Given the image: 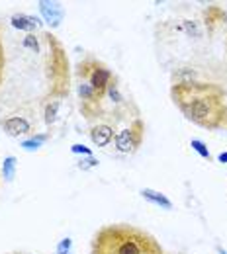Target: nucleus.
Listing matches in <instances>:
<instances>
[{"label":"nucleus","instance_id":"obj_13","mask_svg":"<svg viewBox=\"0 0 227 254\" xmlns=\"http://www.w3.org/2000/svg\"><path fill=\"white\" fill-rule=\"evenodd\" d=\"M16 166H18L16 157H6V159H4V164H2V174H4V180H6V182L14 180V176H16Z\"/></svg>","mask_w":227,"mask_h":254},{"label":"nucleus","instance_id":"obj_21","mask_svg":"<svg viewBox=\"0 0 227 254\" xmlns=\"http://www.w3.org/2000/svg\"><path fill=\"white\" fill-rule=\"evenodd\" d=\"M218 160H220V162H227V153H222V155H218Z\"/></svg>","mask_w":227,"mask_h":254},{"label":"nucleus","instance_id":"obj_2","mask_svg":"<svg viewBox=\"0 0 227 254\" xmlns=\"http://www.w3.org/2000/svg\"><path fill=\"white\" fill-rule=\"evenodd\" d=\"M90 254H164L155 237L126 223L104 225L90 243Z\"/></svg>","mask_w":227,"mask_h":254},{"label":"nucleus","instance_id":"obj_1","mask_svg":"<svg viewBox=\"0 0 227 254\" xmlns=\"http://www.w3.org/2000/svg\"><path fill=\"white\" fill-rule=\"evenodd\" d=\"M170 98L182 116L204 129H220L227 124L226 90L214 82H182L170 86Z\"/></svg>","mask_w":227,"mask_h":254},{"label":"nucleus","instance_id":"obj_14","mask_svg":"<svg viewBox=\"0 0 227 254\" xmlns=\"http://www.w3.org/2000/svg\"><path fill=\"white\" fill-rule=\"evenodd\" d=\"M39 35L37 33H28L24 39H22V47H26V49H30L32 53H39L41 51V45H39Z\"/></svg>","mask_w":227,"mask_h":254},{"label":"nucleus","instance_id":"obj_18","mask_svg":"<svg viewBox=\"0 0 227 254\" xmlns=\"http://www.w3.org/2000/svg\"><path fill=\"white\" fill-rule=\"evenodd\" d=\"M4 68H6V55H4V43H2V26H0V86L4 80Z\"/></svg>","mask_w":227,"mask_h":254},{"label":"nucleus","instance_id":"obj_22","mask_svg":"<svg viewBox=\"0 0 227 254\" xmlns=\"http://www.w3.org/2000/svg\"><path fill=\"white\" fill-rule=\"evenodd\" d=\"M218 253H220V254H227L226 251H224V249H222V247H218Z\"/></svg>","mask_w":227,"mask_h":254},{"label":"nucleus","instance_id":"obj_6","mask_svg":"<svg viewBox=\"0 0 227 254\" xmlns=\"http://www.w3.org/2000/svg\"><path fill=\"white\" fill-rule=\"evenodd\" d=\"M2 131L8 135V137H14V139H20V137H32L33 135V126L32 122L24 116H10L6 118L2 124Z\"/></svg>","mask_w":227,"mask_h":254},{"label":"nucleus","instance_id":"obj_16","mask_svg":"<svg viewBox=\"0 0 227 254\" xmlns=\"http://www.w3.org/2000/svg\"><path fill=\"white\" fill-rule=\"evenodd\" d=\"M182 32L186 35H190V37H202V30H200L198 22H194V20H184L182 22Z\"/></svg>","mask_w":227,"mask_h":254},{"label":"nucleus","instance_id":"obj_5","mask_svg":"<svg viewBox=\"0 0 227 254\" xmlns=\"http://www.w3.org/2000/svg\"><path fill=\"white\" fill-rule=\"evenodd\" d=\"M143 137H145V124L137 118L131 122L130 127L114 135V149L122 155H133L143 145Z\"/></svg>","mask_w":227,"mask_h":254},{"label":"nucleus","instance_id":"obj_20","mask_svg":"<svg viewBox=\"0 0 227 254\" xmlns=\"http://www.w3.org/2000/svg\"><path fill=\"white\" fill-rule=\"evenodd\" d=\"M71 247H73V241H71V239H63V241L57 245V251H71Z\"/></svg>","mask_w":227,"mask_h":254},{"label":"nucleus","instance_id":"obj_15","mask_svg":"<svg viewBox=\"0 0 227 254\" xmlns=\"http://www.w3.org/2000/svg\"><path fill=\"white\" fill-rule=\"evenodd\" d=\"M190 147H192V151H196V153H198L204 160H212V155H210V151H208V147H206V143H204V141H200V139H192V141H190Z\"/></svg>","mask_w":227,"mask_h":254},{"label":"nucleus","instance_id":"obj_9","mask_svg":"<svg viewBox=\"0 0 227 254\" xmlns=\"http://www.w3.org/2000/svg\"><path fill=\"white\" fill-rule=\"evenodd\" d=\"M139 195H141L145 201H149V203H153V205L161 207V209H164V211H172V209H174L172 201H170L164 193L153 190V188H143V190L139 191Z\"/></svg>","mask_w":227,"mask_h":254},{"label":"nucleus","instance_id":"obj_19","mask_svg":"<svg viewBox=\"0 0 227 254\" xmlns=\"http://www.w3.org/2000/svg\"><path fill=\"white\" fill-rule=\"evenodd\" d=\"M71 153H80V155H84V157H92V153H90V149H86L84 145H73L71 147Z\"/></svg>","mask_w":227,"mask_h":254},{"label":"nucleus","instance_id":"obj_23","mask_svg":"<svg viewBox=\"0 0 227 254\" xmlns=\"http://www.w3.org/2000/svg\"><path fill=\"white\" fill-rule=\"evenodd\" d=\"M57 254H71V251H57Z\"/></svg>","mask_w":227,"mask_h":254},{"label":"nucleus","instance_id":"obj_8","mask_svg":"<svg viewBox=\"0 0 227 254\" xmlns=\"http://www.w3.org/2000/svg\"><path fill=\"white\" fill-rule=\"evenodd\" d=\"M90 141L96 147H108L114 141V126L110 122H98L90 127Z\"/></svg>","mask_w":227,"mask_h":254},{"label":"nucleus","instance_id":"obj_10","mask_svg":"<svg viewBox=\"0 0 227 254\" xmlns=\"http://www.w3.org/2000/svg\"><path fill=\"white\" fill-rule=\"evenodd\" d=\"M10 24L16 28V30H22V32L33 33L39 30L41 22L35 18V16H30V14H14L10 18Z\"/></svg>","mask_w":227,"mask_h":254},{"label":"nucleus","instance_id":"obj_4","mask_svg":"<svg viewBox=\"0 0 227 254\" xmlns=\"http://www.w3.org/2000/svg\"><path fill=\"white\" fill-rule=\"evenodd\" d=\"M76 74L78 76H84L88 80V84L92 86V90L96 92L102 100L106 98V92H108V86L112 84V80L116 78L114 70L104 64L102 61H98L94 57H86L82 59L80 63L76 64Z\"/></svg>","mask_w":227,"mask_h":254},{"label":"nucleus","instance_id":"obj_12","mask_svg":"<svg viewBox=\"0 0 227 254\" xmlns=\"http://www.w3.org/2000/svg\"><path fill=\"white\" fill-rule=\"evenodd\" d=\"M59 110H61V100H47L43 116H45V124L49 127L59 120Z\"/></svg>","mask_w":227,"mask_h":254},{"label":"nucleus","instance_id":"obj_17","mask_svg":"<svg viewBox=\"0 0 227 254\" xmlns=\"http://www.w3.org/2000/svg\"><path fill=\"white\" fill-rule=\"evenodd\" d=\"M98 164H100V160L96 157H84V159H80L76 162V166L80 168V170H90V168H96Z\"/></svg>","mask_w":227,"mask_h":254},{"label":"nucleus","instance_id":"obj_3","mask_svg":"<svg viewBox=\"0 0 227 254\" xmlns=\"http://www.w3.org/2000/svg\"><path fill=\"white\" fill-rule=\"evenodd\" d=\"M47 43V57H45V68H47V82H49V100L65 98L69 96V84H71V74H69V59L59 43V39L51 33L41 35Z\"/></svg>","mask_w":227,"mask_h":254},{"label":"nucleus","instance_id":"obj_7","mask_svg":"<svg viewBox=\"0 0 227 254\" xmlns=\"http://www.w3.org/2000/svg\"><path fill=\"white\" fill-rule=\"evenodd\" d=\"M39 12L45 20V24H49L51 28H59L63 18H65V6L61 2H39Z\"/></svg>","mask_w":227,"mask_h":254},{"label":"nucleus","instance_id":"obj_24","mask_svg":"<svg viewBox=\"0 0 227 254\" xmlns=\"http://www.w3.org/2000/svg\"><path fill=\"white\" fill-rule=\"evenodd\" d=\"M226 127H227V124H226Z\"/></svg>","mask_w":227,"mask_h":254},{"label":"nucleus","instance_id":"obj_11","mask_svg":"<svg viewBox=\"0 0 227 254\" xmlns=\"http://www.w3.org/2000/svg\"><path fill=\"white\" fill-rule=\"evenodd\" d=\"M49 137H51V133H35V135H32V137H28V139L22 141V147H24L26 151H37V149H41V147L49 141Z\"/></svg>","mask_w":227,"mask_h":254}]
</instances>
